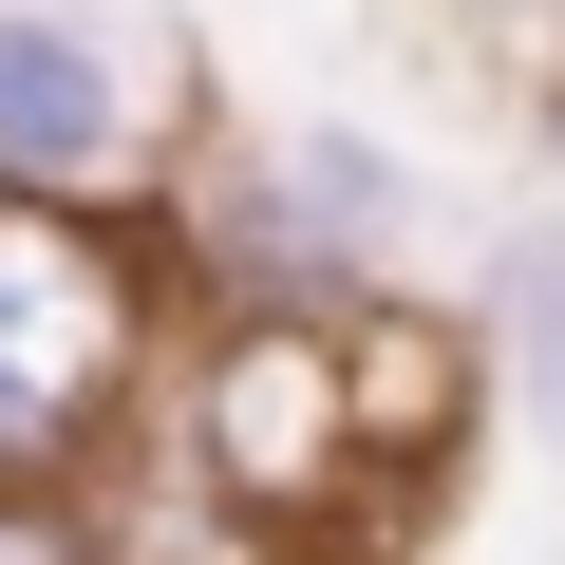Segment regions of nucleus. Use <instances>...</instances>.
<instances>
[{
    "label": "nucleus",
    "mask_w": 565,
    "mask_h": 565,
    "mask_svg": "<svg viewBox=\"0 0 565 565\" xmlns=\"http://www.w3.org/2000/svg\"><path fill=\"white\" fill-rule=\"evenodd\" d=\"M0 565H114V546H95L57 490H0Z\"/></svg>",
    "instance_id": "obj_5"
},
{
    "label": "nucleus",
    "mask_w": 565,
    "mask_h": 565,
    "mask_svg": "<svg viewBox=\"0 0 565 565\" xmlns=\"http://www.w3.org/2000/svg\"><path fill=\"white\" fill-rule=\"evenodd\" d=\"M207 151L170 20H114V0H0V207L39 226H114L170 207V170Z\"/></svg>",
    "instance_id": "obj_1"
},
{
    "label": "nucleus",
    "mask_w": 565,
    "mask_h": 565,
    "mask_svg": "<svg viewBox=\"0 0 565 565\" xmlns=\"http://www.w3.org/2000/svg\"><path fill=\"white\" fill-rule=\"evenodd\" d=\"M151 396V282L132 226H39L0 207V490H57L132 434Z\"/></svg>",
    "instance_id": "obj_2"
},
{
    "label": "nucleus",
    "mask_w": 565,
    "mask_h": 565,
    "mask_svg": "<svg viewBox=\"0 0 565 565\" xmlns=\"http://www.w3.org/2000/svg\"><path fill=\"white\" fill-rule=\"evenodd\" d=\"M471 377L565 452V207L490 226V264H471Z\"/></svg>",
    "instance_id": "obj_4"
},
{
    "label": "nucleus",
    "mask_w": 565,
    "mask_h": 565,
    "mask_svg": "<svg viewBox=\"0 0 565 565\" xmlns=\"http://www.w3.org/2000/svg\"><path fill=\"white\" fill-rule=\"evenodd\" d=\"M471 20H490V39H546V20H565V0H471Z\"/></svg>",
    "instance_id": "obj_6"
},
{
    "label": "nucleus",
    "mask_w": 565,
    "mask_h": 565,
    "mask_svg": "<svg viewBox=\"0 0 565 565\" xmlns=\"http://www.w3.org/2000/svg\"><path fill=\"white\" fill-rule=\"evenodd\" d=\"M170 452H189V490L226 527L282 546L359 471V359H340V321H207L189 340V396H170Z\"/></svg>",
    "instance_id": "obj_3"
}]
</instances>
